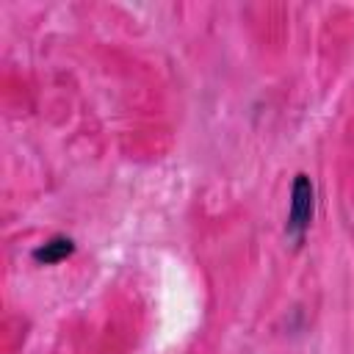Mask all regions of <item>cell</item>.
Instances as JSON below:
<instances>
[{"instance_id":"1","label":"cell","mask_w":354,"mask_h":354,"mask_svg":"<svg viewBox=\"0 0 354 354\" xmlns=\"http://www.w3.org/2000/svg\"><path fill=\"white\" fill-rule=\"evenodd\" d=\"M313 210H315V188L307 174H296L293 188H290V210H288V238L301 243L310 224H313Z\"/></svg>"},{"instance_id":"2","label":"cell","mask_w":354,"mask_h":354,"mask_svg":"<svg viewBox=\"0 0 354 354\" xmlns=\"http://www.w3.org/2000/svg\"><path fill=\"white\" fill-rule=\"evenodd\" d=\"M69 252H72V241H69V238H55V241L44 243L41 249H36L33 257L41 260V263H58V260L66 257Z\"/></svg>"}]
</instances>
